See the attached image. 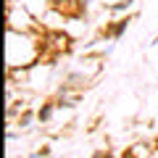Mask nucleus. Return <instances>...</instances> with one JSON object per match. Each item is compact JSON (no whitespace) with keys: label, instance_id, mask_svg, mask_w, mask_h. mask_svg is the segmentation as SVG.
Returning a JSON list of instances; mask_svg holds the SVG:
<instances>
[]
</instances>
